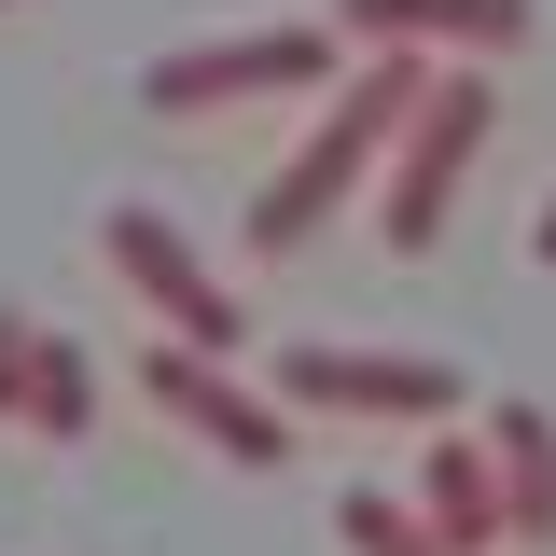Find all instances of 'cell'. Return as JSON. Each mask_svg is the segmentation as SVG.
<instances>
[{"instance_id":"obj_13","label":"cell","mask_w":556,"mask_h":556,"mask_svg":"<svg viewBox=\"0 0 556 556\" xmlns=\"http://www.w3.org/2000/svg\"><path fill=\"white\" fill-rule=\"evenodd\" d=\"M14 390H28V320L0 306V417H14Z\"/></svg>"},{"instance_id":"obj_11","label":"cell","mask_w":556,"mask_h":556,"mask_svg":"<svg viewBox=\"0 0 556 556\" xmlns=\"http://www.w3.org/2000/svg\"><path fill=\"white\" fill-rule=\"evenodd\" d=\"M543 28V0H431V56H515Z\"/></svg>"},{"instance_id":"obj_15","label":"cell","mask_w":556,"mask_h":556,"mask_svg":"<svg viewBox=\"0 0 556 556\" xmlns=\"http://www.w3.org/2000/svg\"><path fill=\"white\" fill-rule=\"evenodd\" d=\"M0 14H14V0H0Z\"/></svg>"},{"instance_id":"obj_14","label":"cell","mask_w":556,"mask_h":556,"mask_svg":"<svg viewBox=\"0 0 556 556\" xmlns=\"http://www.w3.org/2000/svg\"><path fill=\"white\" fill-rule=\"evenodd\" d=\"M529 265L556 278V181H543V208H529Z\"/></svg>"},{"instance_id":"obj_9","label":"cell","mask_w":556,"mask_h":556,"mask_svg":"<svg viewBox=\"0 0 556 556\" xmlns=\"http://www.w3.org/2000/svg\"><path fill=\"white\" fill-rule=\"evenodd\" d=\"M14 431H42V445H84V431H98V348H84V334L28 320V390H14Z\"/></svg>"},{"instance_id":"obj_4","label":"cell","mask_w":556,"mask_h":556,"mask_svg":"<svg viewBox=\"0 0 556 556\" xmlns=\"http://www.w3.org/2000/svg\"><path fill=\"white\" fill-rule=\"evenodd\" d=\"M98 265L126 278V292H139V306H153L181 348H208V362H237V348H251V320H237V278L208 265V251L167 223V208L112 195V208H98Z\"/></svg>"},{"instance_id":"obj_10","label":"cell","mask_w":556,"mask_h":556,"mask_svg":"<svg viewBox=\"0 0 556 556\" xmlns=\"http://www.w3.org/2000/svg\"><path fill=\"white\" fill-rule=\"evenodd\" d=\"M334 543H348V556H445V543H431V515L390 501V486H348V501H334Z\"/></svg>"},{"instance_id":"obj_2","label":"cell","mask_w":556,"mask_h":556,"mask_svg":"<svg viewBox=\"0 0 556 556\" xmlns=\"http://www.w3.org/2000/svg\"><path fill=\"white\" fill-rule=\"evenodd\" d=\"M486 126H501V98H486L473 56H445L431 84H417V112L390 126V167H376V223H390V251H445L459 181L486 167Z\"/></svg>"},{"instance_id":"obj_5","label":"cell","mask_w":556,"mask_h":556,"mask_svg":"<svg viewBox=\"0 0 556 556\" xmlns=\"http://www.w3.org/2000/svg\"><path fill=\"white\" fill-rule=\"evenodd\" d=\"M265 390L292 417H390V431H431V417H459V362H445V348H265Z\"/></svg>"},{"instance_id":"obj_12","label":"cell","mask_w":556,"mask_h":556,"mask_svg":"<svg viewBox=\"0 0 556 556\" xmlns=\"http://www.w3.org/2000/svg\"><path fill=\"white\" fill-rule=\"evenodd\" d=\"M320 28H334V42H362V56H376V42H417V56H431V0H334Z\"/></svg>"},{"instance_id":"obj_1","label":"cell","mask_w":556,"mask_h":556,"mask_svg":"<svg viewBox=\"0 0 556 556\" xmlns=\"http://www.w3.org/2000/svg\"><path fill=\"white\" fill-rule=\"evenodd\" d=\"M417 84H431V56H417V42H376V56L348 70V98L292 139V153H278V181L251 195V251H306V237H334V208L390 167V126L417 112Z\"/></svg>"},{"instance_id":"obj_8","label":"cell","mask_w":556,"mask_h":556,"mask_svg":"<svg viewBox=\"0 0 556 556\" xmlns=\"http://www.w3.org/2000/svg\"><path fill=\"white\" fill-rule=\"evenodd\" d=\"M404 501L431 515V543H445V556H486V543H501V459H486V431H445V445L417 459Z\"/></svg>"},{"instance_id":"obj_6","label":"cell","mask_w":556,"mask_h":556,"mask_svg":"<svg viewBox=\"0 0 556 556\" xmlns=\"http://www.w3.org/2000/svg\"><path fill=\"white\" fill-rule=\"evenodd\" d=\"M139 404L167 417V431H195L208 459H237V473H278L292 459V404L278 390H251L237 362H208V348H139Z\"/></svg>"},{"instance_id":"obj_7","label":"cell","mask_w":556,"mask_h":556,"mask_svg":"<svg viewBox=\"0 0 556 556\" xmlns=\"http://www.w3.org/2000/svg\"><path fill=\"white\" fill-rule=\"evenodd\" d=\"M486 459H501V543L556 556V404H486Z\"/></svg>"},{"instance_id":"obj_3","label":"cell","mask_w":556,"mask_h":556,"mask_svg":"<svg viewBox=\"0 0 556 556\" xmlns=\"http://www.w3.org/2000/svg\"><path fill=\"white\" fill-rule=\"evenodd\" d=\"M334 28L320 14H278V28H223V42H167L139 70V112L153 126H208V112H251V98H320L334 84Z\"/></svg>"}]
</instances>
